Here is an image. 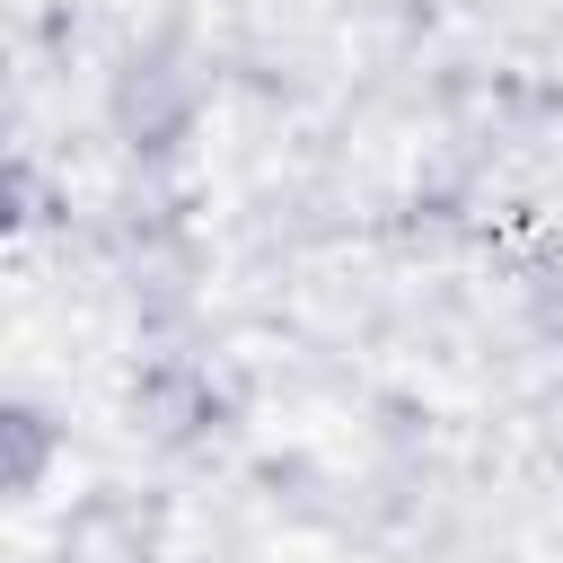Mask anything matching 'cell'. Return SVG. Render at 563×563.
Wrapping results in <instances>:
<instances>
[{"label": "cell", "mask_w": 563, "mask_h": 563, "mask_svg": "<svg viewBox=\"0 0 563 563\" xmlns=\"http://www.w3.org/2000/svg\"><path fill=\"white\" fill-rule=\"evenodd\" d=\"M9 493H35V475H44V449H53V431H44V413L35 405H9Z\"/></svg>", "instance_id": "cell-1"}]
</instances>
